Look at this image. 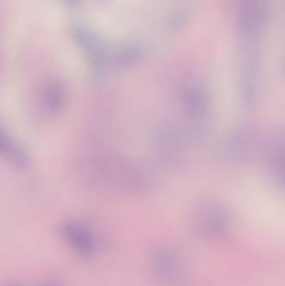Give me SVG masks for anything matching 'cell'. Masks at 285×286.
<instances>
[{"instance_id": "cell-1", "label": "cell", "mask_w": 285, "mask_h": 286, "mask_svg": "<svg viewBox=\"0 0 285 286\" xmlns=\"http://www.w3.org/2000/svg\"><path fill=\"white\" fill-rule=\"evenodd\" d=\"M61 235L78 253L89 257L94 253V240L91 234L80 223L69 221L60 228Z\"/></svg>"}, {"instance_id": "cell-2", "label": "cell", "mask_w": 285, "mask_h": 286, "mask_svg": "<svg viewBox=\"0 0 285 286\" xmlns=\"http://www.w3.org/2000/svg\"><path fill=\"white\" fill-rule=\"evenodd\" d=\"M153 269L157 275L166 280H176L182 274V264L178 255L171 250H162L153 259Z\"/></svg>"}, {"instance_id": "cell-3", "label": "cell", "mask_w": 285, "mask_h": 286, "mask_svg": "<svg viewBox=\"0 0 285 286\" xmlns=\"http://www.w3.org/2000/svg\"><path fill=\"white\" fill-rule=\"evenodd\" d=\"M41 102L48 116H58L65 106V86L58 81L49 82L43 89Z\"/></svg>"}, {"instance_id": "cell-4", "label": "cell", "mask_w": 285, "mask_h": 286, "mask_svg": "<svg viewBox=\"0 0 285 286\" xmlns=\"http://www.w3.org/2000/svg\"><path fill=\"white\" fill-rule=\"evenodd\" d=\"M12 142V139L8 137L5 131H3L0 127V153L5 155V153L7 152L8 148H10V146L11 145Z\"/></svg>"}, {"instance_id": "cell-5", "label": "cell", "mask_w": 285, "mask_h": 286, "mask_svg": "<svg viewBox=\"0 0 285 286\" xmlns=\"http://www.w3.org/2000/svg\"><path fill=\"white\" fill-rule=\"evenodd\" d=\"M67 1L70 3V4H75L78 0H67Z\"/></svg>"}]
</instances>
